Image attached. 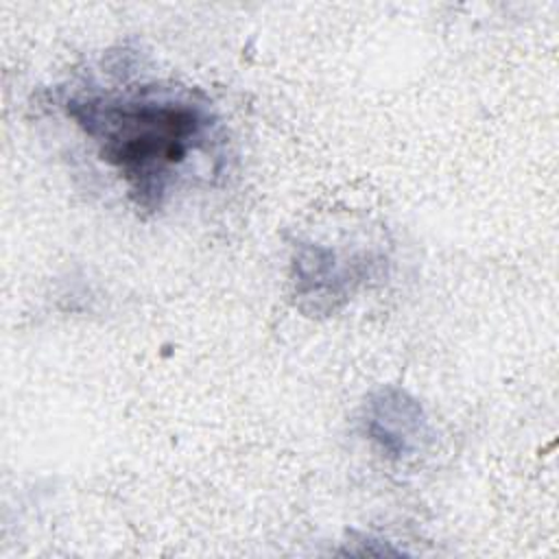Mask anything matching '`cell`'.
Returning a JSON list of instances; mask_svg holds the SVG:
<instances>
[{"instance_id": "obj_1", "label": "cell", "mask_w": 559, "mask_h": 559, "mask_svg": "<svg viewBox=\"0 0 559 559\" xmlns=\"http://www.w3.org/2000/svg\"><path fill=\"white\" fill-rule=\"evenodd\" d=\"M61 107L146 212L164 207L194 162L218 157L221 122L210 103L186 87L83 83Z\"/></svg>"}, {"instance_id": "obj_2", "label": "cell", "mask_w": 559, "mask_h": 559, "mask_svg": "<svg viewBox=\"0 0 559 559\" xmlns=\"http://www.w3.org/2000/svg\"><path fill=\"white\" fill-rule=\"evenodd\" d=\"M367 435L391 456H411L421 448L426 419L421 406L395 389L380 391L365 415Z\"/></svg>"}]
</instances>
